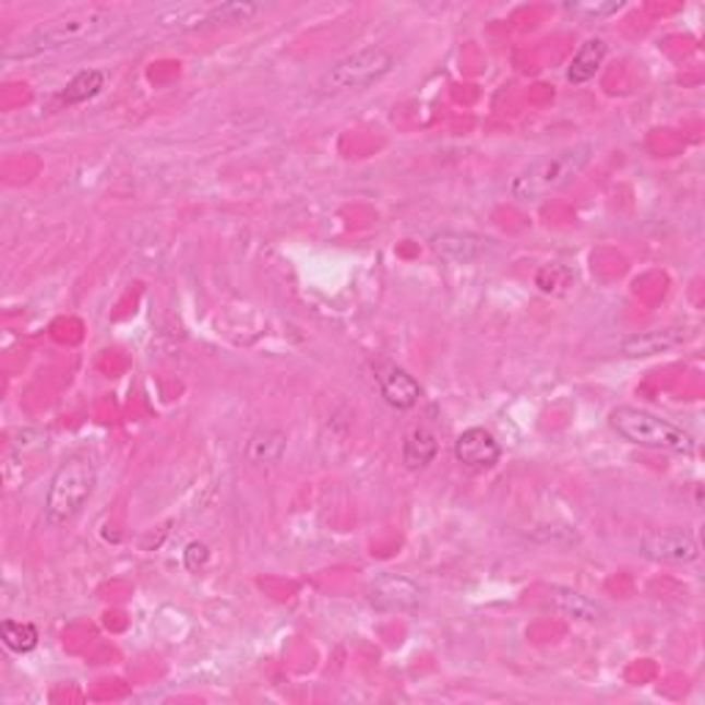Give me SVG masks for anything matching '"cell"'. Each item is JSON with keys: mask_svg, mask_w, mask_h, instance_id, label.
<instances>
[{"mask_svg": "<svg viewBox=\"0 0 705 705\" xmlns=\"http://www.w3.org/2000/svg\"><path fill=\"white\" fill-rule=\"evenodd\" d=\"M367 601L378 612H414L422 604V587L403 573H378L367 587Z\"/></svg>", "mask_w": 705, "mask_h": 705, "instance_id": "obj_6", "label": "cell"}, {"mask_svg": "<svg viewBox=\"0 0 705 705\" xmlns=\"http://www.w3.org/2000/svg\"><path fill=\"white\" fill-rule=\"evenodd\" d=\"M433 249L439 251L444 260L471 262L491 249V240L468 235V231L466 235H461V231H441V235H435L433 238Z\"/></svg>", "mask_w": 705, "mask_h": 705, "instance_id": "obj_12", "label": "cell"}, {"mask_svg": "<svg viewBox=\"0 0 705 705\" xmlns=\"http://www.w3.org/2000/svg\"><path fill=\"white\" fill-rule=\"evenodd\" d=\"M207 560H210L207 546H204V543H191V546H188V551H186L188 571H199V567L207 565Z\"/></svg>", "mask_w": 705, "mask_h": 705, "instance_id": "obj_20", "label": "cell"}, {"mask_svg": "<svg viewBox=\"0 0 705 705\" xmlns=\"http://www.w3.org/2000/svg\"><path fill=\"white\" fill-rule=\"evenodd\" d=\"M372 372H375V381H378V389H381V394L386 397L389 405H394V408L408 410L419 403V397H422L419 383L414 381L403 367L392 365V361H375V365H372Z\"/></svg>", "mask_w": 705, "mask_h": 705, "instance_id": "obj_9", "label": "cell"}, {"mask_svg": "<svg viewBox=\"0 0 705 705\" xmlns=\"http://www.w3.org/2000/svg\"><path fill=\"white\" fill-rule=\"evenodd\" d=\"M455 457L466 468L486 471V468H493L499 463V457H502V446H499V441L493 439L486 428H468L457 435Z\"/></svg>", "mask_w": 705, "mask_h": 705, "instance_id": "obj_10", "label": "cell"}, {"mask_svg": "<svg viewBox=\"0 0 705 705\" xmlns=\"http://www.w3.org/2000/svg\"><path fill=\"white\" fill-rule=\"evenodd\" d=\"M103 86H105V72H99V70L77 72V75L67 83L64 92L58 94V103L61 105L88 103V99L97 97V94L103 92Z\"/></svg>", "mask_w": 705, "mask_h": 705, "instance_id": "obj_15", "label": "cell"}, {"mask_svg": "<svg viewBox=\"0 0 705 705\" xmlns=\"http://www.w3.org/2000/svg\"><path fill=\"white\" fill-rule=\"evenodd\" d=\"M565 9L571 14H578V17L604 20L609 17V14H618L620 9H623V3H620V0H609V3H567Z\"/></svg>", "mask_w": 705, "mask_h": 705, "instance_id": "obj_19", "label": "cell"}, {"mask_svg": "<svg viewBox=\"0 0 705 705\" xmlns=\"http://www.w3.org/2000/svg\"><path fill=\"white\" fill-rule=\"evenodd\" d=\"M0 634H3V645L14 654H31L39 645V631L31 623H20V620H3L0 623Z\"/></svg>", "mask_w": 705, "mask_h": 705, "instance_id": "obj_17", "label": "cell"}, {"mask_svg": "<svg viewBox=\"0 0 705 705\" xmlns=\"http://www.w3.org/2000/svg\"><path fill=\"white\" fill-rule=\"evenodd\" d=\"M394 70V56L386 47H361V50L350 52L342 61H336L320 81V88L328 94L339 92H361V88L375 86L378 81Z\"/></svg>", "mask_w": 705, "mask_h": 705, "instance_id": "obj_5", "label": "cell"}, {"mask_svg": "<svg viewBox=\"0 0 705 705\" xmlns=\"http://www.w3.org/2000/svg\"><path fill=\"white\" fill-rule=\"evenodd\" d=\"M97 486V468L88 457H70L58 466L45 497V524L64 526L86 507Z\"/></svg>", "mask_w": 705, "mask_h": 705, "instance_id": "obj_4", "label": "cell"}, {"mask_svg": "<svg viewBox=\"0 0 705 705\" xmlns=\"http://www.w3.org/2000/svg\"><path fill=\"white\" fill-rule=\"evenodd\" d=\"M551 604L560 609L562 614H567L571 620H582V623H596L604 618V609L598 607L593 598H587L584 593L571 590V587H551L549 590Z\"/></svg>", "mask_w": 705, "mask_h": 705, "instance_id": "obj_13", "label": "cell"}, {"mask_svg": "<svg viewBox=\"0 0 705 705\" xmlns=\"http://www.w3.org/2000/svg\"><path fill=\"white\" fill-rule=\"evenodd\" d=\"M260 12V3H213V7L180 9L171 17H163V23H171L177 31H193L218 23H246V20H251Z\"/></svg>", "mask_w": 705, "mask_h": 705, "instance_id": "obj_8", "label": "cell"}, {"mask_svg": "<svg viewBox=\"0 0 705 705\" xmlns=\"http://www.w3.org/2000/svg\"><path fill=\"white\" fill-rule=\"evenodd\" d=\"M284 435L276 433V430H262L251 439L249 444V457L254 463H276L284 452Z\"/></svg>", "mask_w": 705, "mask_h": 705, "instance_id": "obj_18", "label": "cell"}, {"mask_svg": "<svg viewBox=\"0 0 705 705\" xmlns=\"http://www.w3.org/2000/svg\"><path fill=\"white\" fill-rule=\"evenodd\" d=\"M593 144H576L565 146V150H557L543 155L540 160H535L533 166L521 174L518 180L513 182L515 199H524V202H538V199L549 196V193L565 191L567 186H573L578 174L590 166Z\"/></svg>", "mask_w": 705, "mask_h": 705, "instance_id": "obj_2", "label": "cell"}, {"mask_svg": "<svg viewBox=\"0 0 705 705\" xmlns=\"http://www.w3.org/2000/svg\"><path fill=\"white\" fill-rule=\"evenodd\" d=\"M640 554L654 562L689 565L700 557L697 540L686 529H656L640 540Z\"/></svg>", "mask_w": 705, "mask_h": 705, "instance_id": "obj_7", "label": "cell"}, {"mask_svg": "<svg viewBox=\"0 0 705 705\" xmlns=\"http://www.w3.org/2000/svg\"><path fill=\"white\" fill-rule=\"evenodd\" d=\"M604 58H607V45L604 39H587L573 56L571 67H567V81L573 86H582V83L593 81L598 75V70L604 67Z\"/></svg>", "mask_w": 705, "mask_h": 705, "instance_id": "obj_14", "label": "cell"}, {"mask_svg": "<svg viewBox=\"0 0 705 705\" xmlns=\"http://www.w3.org/2000/svg\"><path fill=\"white\" fill-rule=\"evenodd\" d=\"M435 452H439V441H435V435L430 433V430L419 428L405 439L403 461L408 468H422L428 466V463H433Z\"/></svg>", "mask_w": 705, "mask_h": 705, "instance_id": "obj_16", "label": "cell"}, {"mask_svg": "<svg viewBox=\"0 0 705 705\" xmlns=\"http://www.w3.org/2000/svg\"><path fill=\"white\" fill-rule=\"evenodd\" d=\"M124 23V14L116 9L94 7V9H72L67 14L47 20L36 25L31 34H25L17 45L3 52L7 61H20V58H36L45 52H58L64 47L92 45V41L105 39Z\"/></svg>", "mask_w": 705, "mask_h": 705, "instance_id": "obj_1", "label": "cell"}, {"mask_svg": "<svg viewBox=\"0 0 705 705\" xmlns=\"http://www.w3.org/2000/svg\"><path fill=\"white\" fill-rule=\"evenodd\" d=\"M609 425L620 439L629 444L648 446L659 452H676V455H689L694 452V435L683 428L672 425L670 419H661L650 410L634 408V405H620L609 414Z\"/></svg>", "mask_w": 705, "mask_h": 705, "instance_id": "obj_3", "label": "cell"}, {"mask_svg": "<svg viewBox=\"0 0 705 705\" xmlns=\"http://www.w3.org/2000/svg\"><path fill=\"white\" fill-rule=\"evenodd\" d=\"M689 336H692L689 328L645 331V334H634L623 342V356H629V359H645V356H656V352H667L672 347L683 345Z\"/></svg>", "mask_w": 705, "mask_h": 705, "instance_id": "obj_11", "label": "cell"}]
</instances>
